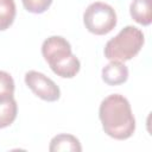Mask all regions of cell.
Returning <instances> with one entry per match:
<instances>
[{
	"label": "cell",
	"instance_id": "6da1fadb",
	"mask_svg": "<svg viewBox=\"0 0 152 152\" xmlns=\"http://www.w3.org/2000/svg\"><path fill=\"white\" fill-rule=\"evenodd\" d=\"M99 118L104 133L116 140L128 139L135 131V119L131 104L120 94H112L102 100L99 108Z\"/></svg>",
	"mask_w": 152,
	"mask_h": 152
},
{
	"label": "cell",
	"instance_id": "7a4b0ae2",
	"mask_svg": "<svg viewBox=\"0 0 152 152\" xmlns=\"http://www.w3.org/2000/svg\"><path fill=\"white\" fill-rule=\"evenodd\" d=\"M42 55L51 70L63 78H71L80 71L81 63L72 55L69 42L61 36H52L44 40Z\"/></svg>",
	"mask_w": 152,
	"mask_h": 152
},
{
	"label": "cell",
	"instance_id": "3957f363",
	"mask_svg": "<svg viewBox=\"0 0 152 152\" xmlns=\"http://www.w3.org/2000/svg\"><path fill=\"white\" fill-rule=\"evenodd\" d=\"M144 33L135 26L124 27L104 45V57L109 61L126 62L132 59L144 45Z\"/></svg>",
	"mask_w": 152,
	"mask_h": 152
},
{
	"label": "cell",
	"instance_id": "277c9868",
	"mask_svg": "<svg viewBox=\"0 0 152 152\" xmlns=\"http://www.w3.org/2000/svg\"><path fill=\"white\" fill-rule=\"evenodd\" d=\"M83 23L89 32L97 36L107 34L116 26V13L110 5L95 1L84 11Z\"/></svg>",
	"mask_w": 152,
	"mask_h": 152
},
{
	"label": "cell",
	"instance_id": "5b68a950",
	"mask_svg": "<svg viewBox=\"0 0 152 152\" xmlns=\"http://www.w3.org/2000/svg\"><path fill=\"white\" fill-rule=\"evenodd\" d=\"M25 83L33 91L34 95L44 101L53 102L61 96V90L58 86L48 76L42 72L31 70L25 74Z\"/></svg>",
	"mask_w": 152,
	"mask_h": 152
},
{
	"label": "cell",
	"instance_id": "8992f818",
	"mask_svg": "<svg viewBox=\"0 0 152 152\" xmlns=\"http://www.w3.org/2000/svg\"><path fill=\"white\" fill-rule=\"evenodd\" d=\"M128 69L122 62L110 61L102 69V80L108 86H119L127 81Z\"/></svg>",
	"mask_w": 152,
	"mask_h": 152
},
{
	"label": "cell",
	"instance_id": "52a82bcc",
	"mask_svg": "<svg viewBox=\"0 0 152 152\" xmlns=\"http://www.w3.org/2000/svg\"><path fill=\"white\" fill-rule=\"evenodd\" d=\"M152 0H133L129 6L131 17L140 25L147 26L152 21Z\"/></svg>",
	"mask_w": 152,
	"mask_h": 152
},
{
	"label": "cell",
	"instance_id": "ba28073f",
	"mask_svg": "<svg viewBox=\"0 0 152 152\" xmlns=\"http://www.w3.org/2000/svg\"><path fill=\"white\" fill-rule=\"evenodd\" d=\"M50 152H59V151H75L80 152L82 151V146L80 144V140L71 135V134H58L51 139Z\"/></svg>",
	"mask_w": 152,
	"mask_h": 152
},
{
	"label": "cell",
	"instance_id": "9c48e42d",
	"mask_svg": "<svg viewBox=\"0 0 152 152\" xmlns=\"http://www.w3.org/2000/svg\"><path fill=\"white\" fill-rule=\"evenodd\" d=\"M18 106L14 97L0 101V128L8 127L17 118Z\"/></svg>",
	"mask_w": 152,
	"mask_h": 152
},
{
	"label": "cell",
	"instance_id": "30bf717a",
	"mask_svg": "<svg viewBox=\"0 0 152 152\" xmlns=\"http://www.w3.org/2000/svg\"><path fill=\"white\" fill-rule=\"evenodd\" d=\"M15 18L14 0H0V31L7 30Z\"/></svg>",
	"mask_w": 152,
	"mask_h": 152
},
{
	"label": "cell",
	"instance_id": "8fae6325",
	"mask_svg": "<svg viewBox=\"0 0 152 152\" xmlns=\"http://www.w3.org/2000/svg\"><path fill=\"white\" fill-rule=\"evenodd\" d=\"M13 94H14V81L12 76L6 71L0 70V101L13 97Z\"/></svg>",
	"mask_w": 152,
	"mask_h": 152
},
{
	"label": "cell",
	"instance_id": "7c38bea8",
	"mask_svg": "<svg viewBox=\"0 0 152 152\" xmlns=\"http://www.w3.org/2000/svg\"><path fill=\"white\" fill-rule=\"evenodd\" d=\"M26 11L31 13H43L45 12L52 4V0H21Z\"/></svg>",
	"mask_w": 152,
	"mask_h": 152
}]
</instances>
